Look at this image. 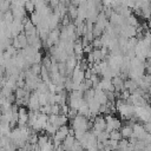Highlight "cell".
I'll return each mask as SVG.
<instances>
[{
    "instance_id": "obj_1",
    "label": "cell",
    "mask_w": 151,
    "mask_h": 151,
    "mask_svg": "<svg viewBox=\"0 0 151 151\" xmlns=\"http://www.w3.org/2000/svg\"><path fill=\"white\" fill-rule=\"evenodd\" d=\"M120 132H122L123 138H131L133 134V127L131 125H124L120 129Z\"/></svg>"
},
{
    "instance_id": "obj_2",
    "label": "cell",
    "mask_w": 151,
    "mask_h": 151,
    "mask_svg": "<svg viewBox=\"0 0 151 151\" xmlns=\"http://www.w3.org/2000/svg\"><path fill=\"white\" fill-rule=\"evenodd\" d=\"M24 7H25L26 12H28V13H33V12H34V9H35V4H34L32 0H28V1H26V2H25Z\"/></svg>"
},
{
    "instance_id": "obj_3",
    "label": "cell",
    "mask_w": 151,
    "mask_h": 151,
    "mask_svg": "<svg viewBox=\"0 0 151 151\" xmlns=\"http://www.w3.org/2000/svg\"><path fill=\"white\" fill-rule=\"evenodd\" d=\"M150 6H151V0H150Z\"/></svg>"
}]
</instances>
